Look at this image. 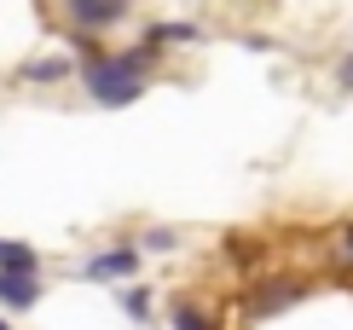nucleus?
Returning <instances> with one entry per match:
<instances>
[{
  "label": "nucleus",
  "mask_w": 353,
  "mask_h": 330,
  "mask_svg": "<svg viewBox=\"0 0 353 330\" xmlns=\"http://www.w3.org/2000/svg\"><path fill=\"white\" fill-rule=\"evenodd\" d=\"M0 330H6V324H0Z\"/></svg>",
  "instance_id": "9d476101"
},
{
  "label": "nucleus",
  "mask_w": 353,
  "mask_h": 330,
  "mask_svg": "<svg viewBox=\"0 0 353 330\" xmlns=\"http://www.w3.org/2000/svg\"><path fill=\"white\" fill-rule=\"evenodd\" d=\"M342 237H347V249H353V220H347V232H342Z\"/></svg>",
  "instance_id": "1a4fd4ad"
},
{
  "label": "nucleus",
  "mask_w": 353,
  "mask_h": 330,
  "mask_svg": "<svg viewBox=\"0 0 353 330\" xmlns=\"http://www.w3.org/2000/svg\"><path fill=\"white\" fill-rule=\"evenodd\" d=\"M64 6H70V18L81 29H110L128 12V0H64Z\"/></svg>",
  "instance_id": "f03ea898"
},
{
  "label": "nucleus",
  "mask_w": 353,
  "mask_h": 330,
  "mask_svg": "<svg viewBox=\"0 0 353 330\" xmlns=\"http://www.w3.org/2000/svg\"><path fill=\"white\" fill-rule=\"evenodd\" d=\"M342 76H347V87H353V58H347V64H342Z\"/></svg>",
  "instance_id": "6e6552de"
},
{
  "label": "nucleus",
  "mask_w": 353,
  "mask_h": 330,
  "mask_svg": "<svg viewBox=\"0 0 353 330\" xmlns=\"http://www.w3.org/2000/svg\"><path fill=\"white\" fill-rule=\"evenodd\" d=\"M296 295H301V284H267V290H255L249 313H261V319H267V313H278L284 302H296Z\"/></svg>",
  "instance_id": "20e7f679"
},
{
  "label": "nucleus",
  "mask_w": 353,
  "mask_h": 330,
  "mask_svg": "<svg viewBox=\"0 0 353 330\" xmlns=\"http://www.w3.org/2000/svg\"><path fill=\"white\" fill-rule=\"evenodd\" d=\"M174 324H180V330H214L209 319H203V313L197 307H180V313H174Z\"/></svg>",
  "instance_id": "0eeeda50"
},
{
  "label": "nucleus",
  "mask_w": 353,
  "mask_h": 330,
  "mask_svg": "<svg viewBox=\"0 0 353 330\" xmlns=\"http://www.w3.org/2000/svg\"><path fill=\"white\" fill-rule=\"evenodd\" d=\"M145 64H151V47L139 52H116V58H99L93 70H87V87H93L99 104H128L145 93Z\"/></svg>",
  "instance_id": "f257e3e1"
},
{
  "label": "nucleus",
  "mask_w": 353,
  "mask_h": 330,
  "mask_svg": "<svg viewBox=\"0 0 353 330\" xmlns=\"http://www.w3.org/2000/svg\"><path fill=\"white\" fill-rule=\"evenodd\" d=\"M35 295H41L35 273H6V278H0V302H12V307H29Z\"/></svg>",
  "instance_id": "7ed1b4c3"
},
{
  "label": "nucleus",
  "mask_w": 353,
  "mask_h": 330,
  "mask_svg": "<svg viewBox=\"0 0 353 330\" xmlns=\"http://www.w3.org/2000/svg\"><path fill=\"white\" fill-rule=\"evenodd\" d=\"M128 273H134V255H128V249L99 255V261H93V278H128Z\"/></svg>",
  "instance_id": "39448f33"
},
{
  "label": "nucleus",
  "mask_w": 353,
  "mask_h": 330,
  "mask_svg": "<svg viewBox=\"0 0 353 330\" xmlns=\"http://www.w3.org/2000/svg\"><path fill=\"white\" fill-rule=\"evenodd\" d=\"M0 261L12 273H35V249H23V244H0Z\"/></svg>",
  "instance_id": "423d86ee"
}]
</instances>
